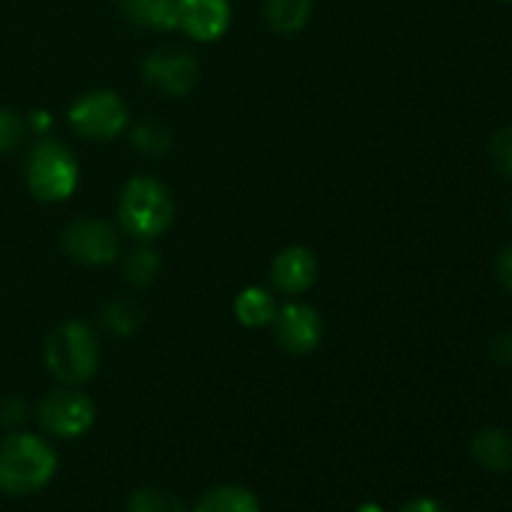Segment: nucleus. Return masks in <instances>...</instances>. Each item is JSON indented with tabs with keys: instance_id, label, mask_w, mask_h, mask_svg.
Listing matches in <instances>:
<instances>
[{
	"instance_id": "39448f33",
	"label": "nucleus",
	"mask_w": 512,
	"mask_h": 512,
	"mask_svg": "<svg viewBox=\"0 0 512 512\" xmlns=\"http://www.w3.org/2000/svg\"><path fill=\"white\" fill-rule=\"evenodd\" d=\"M70 125L78 135L88 140H110L120 135L128 125V108L110 90H95L75 100L68 113Z\"/></svg>"
},
{
	"instance_id": "1a4fd4ad",
	"label": "nucleus",
	"mask_w": 512,
	"mask_h": 512,
	"mask_svg": "<svg viewBox=\"0 0 512 512\" xmlns=\"http://www.w3.org/2000/svg\"><path fill=\"white\" fill-rule=\"evenodd\" d=\"M275 335L278 343L283 345L288 353L293 355H308L318 348L320 338H323V323H320L318 313L308 305L290 303L275 313Z\"/></svg>"
},
{
	"instance_id": "412c9836",
	"label": "nucleus",
	"mask_w": 512,
	"mask_h": 512,
	"mask_svg": "<svg viewBox=\"0 0 512 512\" xmlns=\"http://www.w3.org/2000/svg\"><path fill=\"white\" fill-rule=\"evenodd\" d=\"M490 160L495 170L505 178H512V125H505L490 140Z\"/></svg>"
},
{
	"instance_id": "f8f14e48",
	"label": "nucleus",
	"mask_w": 512,
	"mask_h": 512,
	"mask_svg": "<svg viewBox=\"0 0 512 512\" xmlns=\"http://www.w3.org/2000/svg\"><path fill=\"white\" fill-rule=\"evenodd\" d=\"M470 450H473V458L490 473H508L512 468V438L505 430H480Z\"/></svg>"
},
{
	"instance_id": "aec40b11",
	"label": "nucleus",
	"mask_w": 512,
	"mask_h": 512,
	"mask_svg": "<svg viewBox=\"0 0 512 512\" xmlns=\"http://www.w3.org/2000/svg\"><path fill=\"white\" fill-rule=\"evenodd\" d=\"M158 268V255L150 248H138L125 258V278H128L130 285H138V288L153 283Z\"/></svg>"
},
{
	"instance_id": "9d476101",
	"label": "nucleus",
	"mask_w": 512,
	"mask_h": 512,
	"mask_svg": "<svg viewBox=\"0 0 512 512\" xmlns=\"http://www.w3.org/2000/svg\"><path fill=\"white\" fill-rule=\"evenodd\" d=\"M178 28L200 43H213L223 38L230 28L228 0H180Z\"/></svg>"
},
{
	"instance_id": "423d86ee",
	"label": "nucleus",
	"mask_w": 512,
	"mask_h": 512,
	"mask_svg": "<svg viewBox=\"0 0 512 512\" xmlns=\"http://www.w3.org/2000/svg\"><path fill=\"white\" fill-rule=\"evenodd\" d=\"M40 425L55 438H80L95 423V405L78 390H55L40 403Z\"/></svg>"
},
{
	"instance_id": "ddd939ff",
	"label": "nucleus",
	"mask_w": 512,
	"mask_h": 512,
	"mask_svg": "<svg viewBox=\"0 0 512 512\" xmlns=\"http://www.w3.org/2000/svg\"><path fill=\"white\" fill-rule=\"evenodd\" d=\"M123 13L145 28H178L180 0H120Z\"/></svg>"
},
{
	"instance_id": "0eeeda50",
	"label": "nucleus",
	"mask_w": 512,
	"mask_h": 512,
	"mask_svg": "<svg viewBox=\"0 0 512 512\" xmlns=\"http://www.w3.org/2000/svg\"><path fill=\"white\" fill-rule=\"evenodd\" d=\"M63 250L83 265H108L118 255L120 240L103 220L83 218L65 228Z\"/></svg>"
},
{
	"instance_id": "f257e3e1",
	"label": "nucleus",
	"mask_w": 512,
	"mask_h": 512,
	"mask_svg": "<svg viewBox=\"0 0 512 512\" xmlns=\"http://www.w3.org/2000/svg\"><path fill=\"white\" fill-rule=\"evenodd\" d=\"M58 468L53 448L35 435H10L0 445V490L8 495H30L45 488Z\"/></svg>"
},
{
	"instance_id": "f3484780",
	"label": "nucleus",
	"mask_w": 512,
	"mask_h": 512,
	"mask_svg": "<svg viewBox=\"0 0 512 512\" xmlns=\"http://www.w3.org/2000/svg\"><path fill=\"white\" fill-rule=\"evenodd\" d=\"M133 145L140 153L150 155V158H160L170 150L173 145V135L165 128L163 123H155V120H145V123L135 125L133 128Z\"/></svg>"
},
{
	"instance_id": "dca6fc26",
	"label": "nucleus",
	"mask_w": 512,
	"mask_h": 512,
	"mask_svg": "<svg viewBox=\"0 0 512 512\" xmlns=\"http://www.w3.org/2000/svg\"><path fill=\"white\" fill-rule=\"evenodd\" d=\"M275 313L278 308H275L273 295L263 288H245L235 298V318L248 328H263V325L273 323Z\"/></svg>"
},
{
	"instance_id": "a878e982",
	"label": "nucleus",
	"mask_w": 512,
	"mask_h": 512,
	"mask_svg": "<svg viewBox=\"0 0 512 512\" xmlns=\"http://www.w3.org/2000/svg\"><path fill=\"white\" fill-rule=\"evenodd\" d=\"M403 512H448V510H445L440 503H435V500L420 498V500H413V503L405 505Z\"/></svg>"
},
{
	"instance_id": "7ed1b4c3",
	"label": "nucleus",
	"mask_w": 512,
	"mask_h": 512,
	"mask_svg": "<svg viewBox=\"0 0 512 512\" xmlns=\"http://www.w3.org/2000/svg\"><path fill=\"white\" fill-rule=\"evenodd\" d=\"M45 365L65 385H80L98 368V343L83 323H63L45 343Z\"/></svg>"
},
{
	"instance_id": "b1692460",
	"label": "nucleus",
	"mask_w": 512,
	"mask_h": 512,
	"mask_svg": "<svg viewBox=\"0 0 512 512\" xmlns=\"http://www.w3.org/2000/svg\"><path fill=\"white\" fill-rule=\"evenodd\" d=\"M23 415H25V408L20 400L8 398L3 405H0V420H3V423H8V425L20 423V420H23Z\"/></svg>"
},
{
	"instance_id": "9b49d317",
	"label": "nucleus",
	"mask_w": 512,
	"mask_h": 512,
	"mask_svg": "<svg viewBox=\"0 0 512 512\" xmlns=\"http://www.w3.org/2000/svg\"><path fill=\"white\" fill-rule=\"evenodd\" d=\"M315 275H318L315 255L303 245L283 250L273 263V283L283 293H303L315 283Z\"/></svg>"
},
{
	"instance_id": "4468645a",
	"label": "nucleus",
	"mask_w": 512,
	"mask_h": 512,
	"mask_svg": "<svg viewBox=\"0 0 512 512\" xmlns=\"http://www.w3.org/2000/svg\"><path fill=\"white\" fill-rule=\"evenodd\" d=\"M313 0H265V20L275 33L293 35L308 25Z\"/></svg>"
},
{
	"instance_id": "a211bd4d",
	"label": "nucleus",
	"mask_w": 512,
	"mask_h": 512,
	"mask_svg": "<svg viewBox=\"0 0 512 512\" xmlns=\"http://www.w3.org/2000/svg\"><path fill=\"white\" fill-rule=\"evenodd\" d=\"M100 318H103L105 328L110 333L120 335V338H128V335H133L140 328V310L133 303H128V300H113L103 310Z\"/></svg>"
},
{
	"instance_id": "393cba45",
	"label": "nucleus",
	"mask_w": 512,
	"mask_h": 512,
	"mask_svg": "<svg viewBox=\"0 0 512 512\" xmlns=\"http://www.w3.org/2000/svg\"><path fill=\"white\" fill-rule=\"evenodd\" d=\"M498 278H500V283H503L505 288H508L512 293V245H510V248H505L503 253H500Z\"/></svg>"
},
{
	"instance_id": "6e6552de",
	"label": "nucleus",
	"mask_w": 512,
	"mask_h": 512,
	"mask_svg": "<svg viewBox=\"0 0 512 512\" xmlns=\"http://www.w3.org/2000/svg\"><path fill=\"white\" fill-rule=\"evenodd\" d=\"M145 83L165 95H185L198 80V60L180 48H160L143 63Z\"/></svg>"
},
{
	"instance_id": "bb28decb",
	"label": "nucleus",
	"mask_w": 512,
	"mask_h": 512,
	"mask_svg": "<svg viewBox=\"0 0 512 512\" xmlns=\"http://www.w3.org/2000/svg\"><path fill=\"white\" fill-rule=\"evenodd\" d=\"M50 125H53V120H50V115L43 113V110H38V113L30 115V128H33L35 133L45 135L50 130Z\"/></svg>"
},
{
	"instance_id": "f03ea898",
	"label": "nucleus",
	"mask_w": 512,
	"mask_h": 512,
	"mask_svg": "<svg viewBox=\"0 0 512 512\" xmlns=\"http://www.w3.org/2000/svg\"><path fill=\"white\" fill-rule=\"evenodd\" d=\"M173 213V200L158 180L133 178L120 195V223L140 240L163 235L173 223Z\"/></svg>"
},
{
	"instance_id": "6ab92c4d",
	"label": "nucleus",
	"mask_w": 512,
	"mask_h": 512,
	"mask_svg": "<svg viewBox=\"0 0 512 512\" xmlns=\"http://www.w3.org/2000/svg\"><path fill=\"white\" fill-rule=\"evenodd\" d=\"M128 512H185V505L163 488H143L130 498Z\"/></svg>"
},
{
	"instance_id": "5701e85b",
	"label": "nucleus",
	"mask_w": 512,
	"mask_h": 512,
	"mask_svg": "<svg viewBox=\"0 0 512 512\" xmlns=\"http://www.w3.org/2000/svg\"><path fill=\"white\" fill-rule=\"evenodd\" d=\"M490 353H493L495 363L512 365V333L495 335V340L490 343Z\"/></svg>"
},
{
	"instance_id": "20e7f679",
	"label": "nucleus",
	"mask_w": 512,
	"mask_h": 512,
	"mask_svg": "<svg viewBox=\"0 0 512 512\" xmlns=\"http://www.w3.org/2000/svg\"><path fill=\"white\" fill-rule=\"evenodd\" d=\"M25 180L30 193L45 203L70 198L78 185V163L58 140H40L25 160Z\"/></svg>"
},
{
	"instance_id": "4be33fe9",
	"label": "nucleus",
	"mask_w": 512,
	"mask_h": 512,
	"mask_svg": "<svg viewBox=\"0 0 512 512\" xmlns=\"http://www.w3.org/2000/svg\"><path fill=\"white\" fill-rule=\"evenodd\" d=\"M25 133V125L13 110H5L0 108V153H8L13 150L15 145L20 143Z\"/></svg>"
},
{
	"instance_id": "c85d7f7f",
	"label": "nucleus",
	"mask_w": 512,
	"mask_h": 512,
	"mask_svg": "<svg viewBox=\"0 0 512 512\" xmlns=\"http://www.w3.org/2000/svg\"><path fill=\"white\" fill-rule=\"evenodd\" d=\"M508 3H510V0H508Z\"/></svg>"
},
{
	"instance_id": "2eb2a0df",
	"label": "nucleus",
	"mask_w": 512,
	"mask_h": 512,
	"mask_svg": "<svg viewBox=\"0 0 512 512\" xmlns=\"http://www.w3.org/2000/svg\"><path fill=\"white\" fill-rule=\"evenodd\" d=\"M195 512H260V503L250 490L240 485H220L200 498Z\"/></svg>"
},
{
	"instance_id": "cd10ccee",
	"label": "nucleus",
	"mask_w": 512,
	"mask_h": 512,
	"mask_svg": "<svg viewBox=\"0 0 512 512\" xmlns=\"http://www.w3.org/2000/svg\"><path fill=\"white\" fill-rule=\"evenodd\" d=\"M358 512H383V510H380L378 505H370V503H368V505H363V508H360Z\"/></svg>"
}]
</instances>
